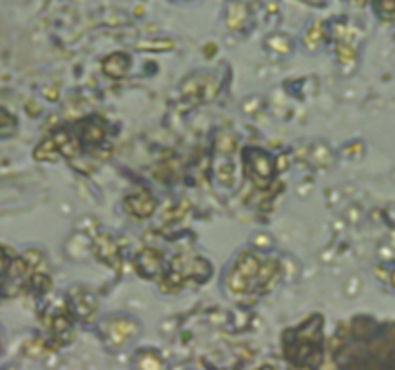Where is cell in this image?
I'll use <instances>...</instances> for the list:
<instances>
[{
  "mask_svg": "<svg viewBox=\"0 0 395 370\" xmlns=\"http://www.w3.org/2000/svg\"><path fill=\"white\" fill-rule=\"evenodd\" d=\"M14 127H16V118L10 112H6L4 108H0V135H8L14 132Z\"/></svg>",
  "mask_w": 395,
  "mask_h": 370,
  "instance_id": "obj_8",
  "label": "cell"
},
{
  "mask_svg": "<svg viewBox=\"0 0 395 370\" xmlns=\"http://www.w3.org/2000/svg\"><path fill=\"white\" fill-rule=\"evenodd\" d=\"M378 10L382 14H392V12H395V0H380Z\"/></svg>",
  "mask_w": 395,
  "mask_h": 370,
  "instance_id": "obj_12",
  "label": "cell"
},
{
  "mask_svg": "<svg viewBox=\"0 0 395 370\" xmlns=\"http://www.w3.org/2000/svg\"><path fill=\"white\" fill-rule=\"evenodd\" d=\"M278 268V260L259 257L256 253H245L228 272V288L235 295L266 291L276 282Z\"/></svg>",
  "mask_w": 395,
  "mask_h": 370,
  "instance_id": "obj_1",
  "label": "cell"
},
{
  "mask_svg": "<svg viewBox=\"0 0 395 370\" xmlns=\"http://www.w3.org/2000/svg\"><path fill=\"white\" fill-rule=\"evenodd\" d=\"M128 70H130V58L125 54H120V52L110 54L102 64V72L110 75L112 79H120L122 75L128 73Z\"/></svg>",
  "mask_w": 395,
  "mask_h": 370,
  "instance_id": "obj_5",
  "label": "cell"
},
{
  "mask_svg": "<svg viewBox=\"0 0 395 370\" xmlns=\"http://www.w3.org/2000/svg\"><path fill=\"white\" fill-rule=\"evenodd\" d=\"M125 210L139 218H149L154 212V199L147 193H137L125 199Z\"/></svg>",
  "mask_w": 395,
  "mask_h": 370,
  "instance_id": "obj_4",
  "label": "cell"
},
{
  "mask_svg": "<svg viewBox=\"0 0 395 370\" xmlns=\"http://www.w3.org/2000/svg\"><path fill=\"white\" fill-rule=\"evenodd\" d=\"M58 154L60 153V149H58V145L54 141V137L52 139H45L37 149H35V158L37 160H58Z\"/></svg>",
  "mask_w": 395,
  "mask_h": 370,
  "instance_id": "obj_7",
  "label": "cell"
},
{
  "mask_svg": "<svg viewBox=\"0 0 395 370\" xmlns=\"http://www.w3.org/2000/svg\"><path fill=\"white\" fill-rule=\"evenodd\" d=\"M245 170L254 184H266L272 177V158L263 151L253 149L245 154Z\"/></svg>",
  "mask_w": 395,
  "mask_h": 370,
  "instance_id": "obj_3",
  "label": "cell"
},
{
  "mask_svg": "<svg viewBox=\"0 0 395 370\" xmlns=\"http://www.w3.org/2000/svg\"><path fill=\"white\" fill-rule=\"evenodd\" d=\"M318 27H320V23H316L313 29L309 31V35L304 37V42H309V45H311V49H314V45L322 39V31H318Z\"/></svg>",
  "mask_w": 395,
  "mask_h": 370,
  "instance_id": "obj_11",
  "label": "cell"
},
{
  "mask_svg": "<svg viewBox=\"0 0 395 370\" xmlns=\"http://www.w3.org/2000/svg\"><path fill=\"white\" fill-rule=\"evenodd\" d=\"M291 339H285L287 359L297 365H309V359L318 355V347L322 343V319L313 317L303 326L289 332Z\"/></svg>",
  "mask_w": 395,
  "mask_h": 370,
  "instance_id": "obj_2",
  "label": "cell"
},
{
  "mask_svg": "<svg viewBox=\"0 0 395 370\" xmlns=\"http://www.w3.org/2000/svg\"><path fill=\"white\" fill-rule=\"evenodd\" d=\"M102 135H104V130H102L101 125H89V127L85 130V141H89V143H99L102 139Z\"/></svg>",
  "mask_w": 395,
  "mask_h": 370,
  "instance_id": "obj_9",
  "label": "cell"
},
{
  "mask_svg": "<svg viewBox=\"0 0 395 370\" xmlns=\"http://www.w3.org/2000/svg\"><path fill=\"white\" fill-rule=\"evenodd\" d=\"M135 268H137L145 278H152L160 272V260L156 257V253L143 251L139 258H137V262H135Z\"/></svg>",
  "mask_w": 395,
  "mask_h": 370,
  "instance_id": "obj_6",
  "label": "cell"
},
{
  "mask_svg": "<svg viewBox=\"0 0 395 370\" xmlns=\"http://www.w3.org/2000/svg\"><path fill=\"white\" fill-rule=\"evenodd\" d=\"M10 268V260L6 257V253L0 249V288L4 286V280H6V272Z\"/></svg>",
  "mask_w": 395,
  "mask_h": 370,
  "instance_id": "obj_10",
  "label": "cell"
},
{
  "mask_svg": "<svg viewBox=\"0 0 395 370\" xmlns=\"http://www.w3.org/2000/svg\"><path fill=\"white\" fill-rule=\"evenodd\" d=\"M349 2H351V4H355V6H363L366 0H349Z\"/></svg>",
  "mask_w": 395,
  "mask_h": 370,
  "instance_id": "obj_13",
  "label": "cell"
},
{
  "mask_svg": "<svg viewBox=\"0 0 395 370\" xmlns=\"http://www.w3.org/2000/svg\"><path fill=\"white\" fill-rule=\"evenodd\" d=\"M394 284H395V272H394Z\"/></svg>",
  "mask_w": 395,
  "mask_h": 370,
  "instance_id": "obj_14",
  "label": "cell"
}]
</instances>
